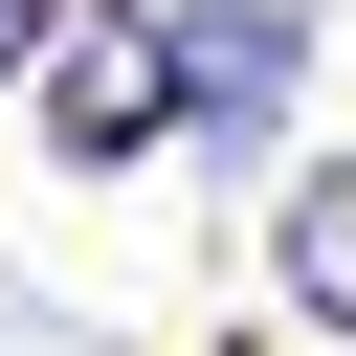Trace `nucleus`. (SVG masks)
Returning a JSON list of instances; mask_svg holds the SVG:
<instances>
[{
	"instance_id": "obj_3",
	"label": "nucleus",
	"mask_w": 356,
	"mask_h": 356,
	"mask_svg": "<svg viewBox=\"0 0 356 356\" xmlns=\"http://www.w3.org/2000/svg\"><path fill=\"white\" fill-rule=\"evenodd\" d=\"M267 267H289V312H312V334H356V156H312V178H289Z\"/></svg>"
},
{
	"instance_id": "obj_1",
	"label": "nucleus",
	"mask_w": 356,
	"mask_h": 356,
	"mask_svg": "<svg viewBox=\"0 0 356 356\" xmlns=\"http://www.w3.org/2000/svg\"><path fill=\"white\" fill-rule=\"evenodd\" d=\"M156 22H178V134H222V156L312 89V0H156Z\"/></svg>"
},
{
	"instance_id": "obj_4",
	"label": "nucleus",
	"mask_w": 356,
	"mask_h": 356,
	"mask_svg": "<svg viewBox=\"0 0 356 356\" xmlns=\"http://www.w3.org/2000/svg\"><path fill=\"white\" fill-rule=\"evenodd\" d=\"M22 22H44V0H0V89H44V44H22Z\"/></svg>"
},
{
	"instance_id": "obj_2",
	"label": "nucleus",
	"mask_w": 356,
	"mask_h": 356,
	"mask_svg": "<svg viewBox=\"0 0 356 356\" xmlns=\"http://www.w3.org/2000/svg\"><path fill=\"white\" fill-rule=\"evenodd\" d=\"M22 111H44L67 156H156V134H178V22H67Z\"/></svg>"
}]
</instances>
